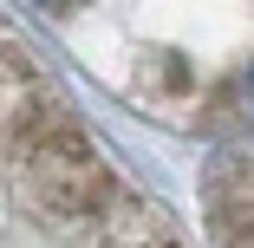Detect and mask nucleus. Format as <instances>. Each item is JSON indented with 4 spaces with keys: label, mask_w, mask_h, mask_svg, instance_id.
<instances>
[{
    "label": "nucleus",
    "mask_w": 254,
    "mask_h": 248,
    "mask_svg": "<svg viewBox=\"0 0 254 248\" xmlns=\"http://www.w3.org/2000/svg\"><path fill=\"white\" fill-rule=\"evenodd\" d=\"M20 189L59 222H91L118 196V176L78 124L46 118L33 137H20Z\"/></svg>",
    "instance_id": "f257e3e1"
},
{
    "label": "nucleus",
    "mask_w": 254,
    "mask_h": 248,
    "mask_svg": "<svg viewBox=\"0 0 254 248\" xmlns=\"http://www.w3.org/2000/svg\"><path fill=\"white\" fill-rule=\"evenodd\" d=\"M46 118H53V91L39 85V72L0 39V144H20L33 137Z\"/></svg>",
    "instance_id": "f03ea898"
},
{
    "label": "nucleus",
    "mask_w": 254,
    "mask_h": 248,
    "mask_svg": "<svg viewBox=\"0 0 254 248\" xmlns=\"http://www.w3.org/2000/svg\"><path fill=\"white\" fill-rule=\"evenodd\" d=\"M91 248H183V242L170 235L163 209H150V203H137V196L118 189L111 203L91 216Z\"/></svg>",
    "instance_id": "7ed1b4c3"
},
{
    "label": "nucleus",
    "mask_w": 254,
    "mask_h": 248,
    "mask_svg": "<svg viewBox=\"0 0 254 248\" xmlns=\"http://www.w3.org/2000/svg\"><path fill=\"white\" fill-rule=\"evenodd\" d=\"M39 7H53V13H65V7H72V0H39Z\"/></svg>",
    "instance_id": "20e7f679"
},
{
    "label": "nucleus",
    "mask_w": 254,
    "mask_h": 248,
    "mask_svg": "<svg viewBox=\"0 0 254 248\" xmlns=\"http://www.w3.org/2000/svg\"><path fill=\"white\" fill-rule=\"evenodd\" d=\"M248 91H254V72H248Z\"/></svg>",
    "instance_id": "39448f33"
}]
</instances>
